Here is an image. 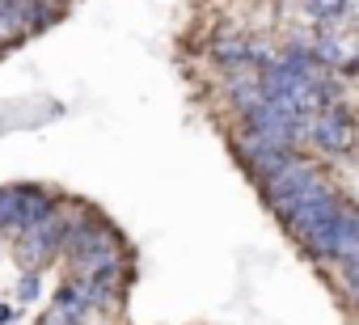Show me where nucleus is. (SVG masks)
<instances>
[{
  "label": "nucleus",
  "mask_w": 359,
  "mask_h": 325,
  "mask_svg": "<svg viewBox=\"0 0 359 325\" xmlns=\"http://www.w3.org/2000/svg\"><path fill=\"white\" fill-rule=\"evenodd\" d=\"M60 245H68V228H64V220H55V216H47V220H39V224H30V228H22V241H18V258L26 262V266H43Z\"/></svg>",
  "instance_id": "f257e3e1"
},
{
  "label": "nucleus",
  "mask_w": 359,
  "mask_h": 325,
  "mask_svg": "<svg viewBox=\"0 0 359 325\" xmlns=\"http://www.w3.org/2000/svg\"><path fill=\"white\" fill-rule=\"evenodd\" d=\"M85 321V312H76V308H64V304H55L51 312H47V325H81Z\"/></svg>",
  "instance_id": "20e7f679"
},
{
  "label": "nucleus",
  "mask_w": 359,
  "mask_h": 325,
  "mask_svg": "<svg viewBox=\"0 0 359 325\" xmlns=\"http://www.w3.org/2000/svg\"><path fill=\"white\" fill-rule=\"evenodd\" d=\"M342 270H346V283H351V300L359 304V245L342 254Z\"/></svg>",
  "instance_id": "7ed1b4c3"
},
{
  "label": "nucleus",
  "mask_w": 359,
  "mask_h": 325,
  "mask_svg": "<svg viewBox=\"0 0 359 325\" xmlns=\"http://www.w3.org/2000/svg\"><path fill=\"white\" fill-rule=\"evenodd\" d=\"M313 139L325 148V152H346L355 144V118L342 114V110H330V114H317V127H313Z\"/></svg>",
  "instance_id": "f03ea898"
}]
</instances>
